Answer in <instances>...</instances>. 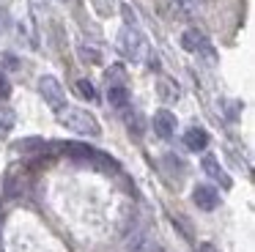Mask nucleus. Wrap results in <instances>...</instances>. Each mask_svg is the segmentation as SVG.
I'll return each instance as SVG.
<instances>
[{"mask_svg": "<svg viewBox=\"0 0 255 252\" xmlns=\"http://www.w3.org/2000/svg\"><path fill=\"white\" fill-rule=\"evenodd\" d=\"M148 252H165L162 247H148Z\"/></svg>", "mask_w": 255, "mask_h": 252, "instance_id": "20", "label": "nucleus"}, {"mask_svg": "<svg viewBox=\"0 0 255 252\" xmlns=\"http://www.w3.org/2000/svg\"><path fill=\"white\" fill-rule=\"evenodd\" d=\"M148 247H151L148 228L132 230V236H129V241H127V252H148Z\"/></svg>", "mask_w": 255, "mask_h": 252, "instance_id": "11", "label": "nucleus"}, {"mask_svg": "<svg viewBox=\"0 0 255 252\" xmlns=\"http://www.w3.org/2000/svg\"><path fill=\"white\" fill-rule=\"evenodd\" d=\"M8 96H11V82H8V77L0 71V102H6Z\"/></svg>", "mask_w": 255, "mask_h": 252, "instance_id": "17", "label": "nucleus"}, {"mask_svg": "<svg viewBox=\"0 0 255 252\" xmlns=\"http://www.w3.org/2000/svg\"><path fill=\"white\" fill-rule=\"evenodd\" d=\"M11 126H14V115H11V110H0V137L8 134V131H11Z\"/></svg>", "mask_w": 255, "mask_h": 252, "instance_id": "15", "label": "nucleus"}, {"mask_svg": "<svg viewBox=\"0 0 255 252\" xmlns=\"http://www.w3.org/2000/svg\"><path fill=\"white\" fill-rule=\"evenodd\" d=\"M107 102L116 110H127L129 107V91L127 82H107Z\"/></svg>", "mask_w": 255, "mask_h": 252, "instance_id": "10", "label": "nucleus"}, {"mask_svg": "<svg viewBox=\"0 0 255 252\" xmlns=\"http://www.w3.org/2000/svg\"><path fill=\"white\" fill-rule=\"evenodd\" d=\"M127 126H129V131L134 129V134H143V121H140V115L137 113H132V115H127Z\"/></svg>", "mask_w": 255, "mask_h": 252, "instance_id": "16", "label": "nucleus"}, {"mask_svg": "<svg viewBox=\"0 0 255 252\" xmlns=\"http://www.w3.org/2000/svg\"><path fill=\"white\" fill-rule=\"evenodd\" d=\"M181 47L187 49V52H195V55H203V58H209V63H214V60H217L214 47H211L209 38H206L203 33L198 30V27H189V30L181 33Z\"/></svg>", "mask_w": 255, "mask_h": 252, "instance_id": "4", "label": "nucleus"}, {"mask_svg": "<svg viewBox=\"0 0 255 252\" xmlns=\"http://www.w3.org/2000/svg\"><path fill=\"white\" fill-rule=\"evenodd\" d=\"M118 49H121L127 58H132V60H140L143 58V36H140L134 27H124L121 30V36H118Z\"/></svg>", "mask_w": 255, "mask_h": 252, "instance_id": "5", "label": "nucleus"}, {"mask_svg": "<svg viewBox=\"0 0 255 252\" xmlns=\"http://www.w3.org/2000/svg\"><path fill=\"white\" fill-rule=\"evenodd\" d=\"M195 252H220V250H217V244H211V241H200Z\"/></svg>", "mask_w": 255, "mask_h": 252, "instance_id": "19", "label": "nucleus"}, {"mask_svg": "<svg viewBox=\"0 0 255 252\" xmlns=\"http://www.w3.org/2000/svg\"><path fill=\"white\" fill-rule=\"evenodd\" d=\"M203 173L209 175L211 181H217V184H220L222 189H231V186H233L231 175L225 173V167H222V164L217 162L214 156H203Z\"/></svg>", "mask_w": 255, "mask_h": 252, "instance_id": "8", "label": "nucleus"}, {"mask_svg": "<svg viewBox=\"0 0 255 252\" xmlns=\"http://www.w3.org/2000/svg\"><path fill=\"white\" fill-rule=\"evenodd\" d=\"M77 93L83 99H88V102H94L96 99V88H94V82H88V80H77Z\"/></svg>", "mask_w": 255, "mask_h": 252, "instance_id": "14", "label": "nucleus"}, {"mask_svg": "<svg viewBox=\"0 0 255 252\" xmlns=\"http://www.w3.org/2000/svg\"><path fill=\"white\" fill-rule=\"evenodd\" d=\"M61 124L80 137H99L102 134V126L94 118V113H88L83 107H66L61 113Z\"/></svg>", "mask_w": 255, "mask_h": 252, "instance_id": "1", "label": "nucleus"}, {"mask_svg": "<svg viewBox=\"0 0 255 252\" xmlns=\"http://www.w3.org/2000/svg\"><path fill=\"white\" fill-rule=\"evenodd\" d=\"M17 151H33V153H44L47 151V142L44 140H39V137H28V140H22V142H17Z\"/></svg>", "mask_w": 255, "mask_h": 252, "instance_id": "13", "label": "nucleus"}, {"mask_svg": "<svg viewBox=\"0 0 255 252\" xmlns=\"http://www.w3.org/2000/svg\"><path fill=\"white\" fill-rule=\"evenodd\" d=\"M192 200H195V206H198L200 211H214V208L220 206V192H217L211 184H198L192 189Z\"/></svg>", "mask_w": 255, "mask_h": 252, "instance_id": "6", "label": "nucleus"}, {"mask_svg": "<svg viewBox=\"0 0 255 252\" xmlns=\"http://www.w3.org/2000/svg\"><path fill=\"white\" fill-rule=\"evenodd\" d=\"M39 93H41V99L50 104L52 113L61 115L63 110H66V91L61 88V82H58L55 77H50V74L41 77V80H39Z\"/></svg>", "mask_w": 255, "mask_h": 252, "instance_id": "3", "label": "nucleus"}, {"mask_svg": "<svg viewBox=\"0 0 255 252\" xmlns=\"http://www.w3.org/2000/svg\"><path fill=\"white\" fill-rule=\"evenodd\" d=\"M151 126H154V131L162 140H170V137L176 134V115H173L170 110H156L154 118H151Z\"/></svg>", "mask_w": 255, "mask_h": 252, "instance_id": "7", "label": "nucleus"}, {"mask_svg": "<svg viewBox=\"0 0 255 252\" xmlns=\"http://www.w3.org/2000/svg\"><path fill=\"white\" fill-rule=\"evenodd\" d=\"M184 145L195 153H203L206 148H209V131L200 129V126H189V129L184 131Z\"/></svg>", "mask_w": 255, "mask_h": 252, "instance_id": "9", "label": "nucleus"}, {"mask_svg": "<svg viewBox=\"0 0 255 252\" xmlns=\"http://www.w3.org/2000/svg\"><path fill=\"white\" fill-rule=\"evenodd\" d=\"M61 151L80 164H91V167H102V170H116V159H110L107 153L85 145V142H66V145H61Z\"/></svg>", "mask_w": 255, "mask_h": 252, "instance_id": "2", "label": "nucleus"}, {"mask_svg": "<svg viewBox=\"0 0 255 252\" xmlns=\"http://www.w3.org/2000/svg\"><path fill=\"white\" fill-rule=\"evenodd\" d=\"M80 55H83L85 60H94V63H99V52H96V49H80Z\"/></svg>", "mask_w": 255, "mask_h": 252, "instance_id": "18", "label": "nucleus"}, {"mask_svg": "<svg viewBox=\"0 0 255 252\" xmlns=\"http://www.w3.org/2000/svg\"><path fill=\"white\" fill-rule=\"evenodd\" d=\"M170 5H173V14L181 16V19H189L195 14V8H198L195 0H170Z\"/></svg>", "mask_w": 255, "mask_h": 252, "instance_id": "12", "label": "nucleus"}]
</instances>
